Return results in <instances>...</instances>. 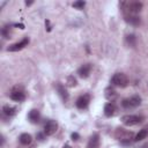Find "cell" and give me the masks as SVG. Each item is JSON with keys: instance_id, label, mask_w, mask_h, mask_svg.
I'll return each instance as SVG.
<instances>
[{"instance_id": "d6986e66", "label": "cell", "mask_w": 148, "mask_h": 148, "mask_svg": "<svg viewBox=\"0 0 148 148\" xmlns=\"http://www.w3.org/2000/svg\"><path fill=\"white\" fill-rule=\"evenodd\" d=\"M2 111H3V113H5L6 116H8V117H12V116H14V114L16 113V109H15L14 106H9V105H5V106L2 108Z\"/></svg>"}, {"instance_id": "e0dca14e", "label": "cell", "mask_w": 148, "mask_h": 148, "mask_svg": "<svg viewBox=\"0 0 148 148\" xmlns=\"http://www.w3.org/2000/svg\"><path fill=\"white\" fill-rule=\"evenodd\" d=\"M147 135H148V130H147V128H142V130H140V131H139V133L135 135L134 141H141V140L146 139V138H147Z\"/></svg>"}, {"instance_id": "7c38bea8", "label": "cell", "mask_w": 148, "mask_h": 148, "mask_svg": "<svg viewBox=\"0 0 148 148\" xmlns=\"http://www.w3.org/2000/svg\"><path fill=\"white\" fill-rule=\"evenodd\" d=\"M116 111H117V109H116V105L113 103L110 102V103H106L104 105V114L106 117H112L116 113Z\"/></svg>"}, {"instance_id": "d4e9b609", "label": "cell", "mask_w": 148, "mask_h": 148, "mask_svg": "<svg viewBox=\"0 0 148 148\" xmlns=\"http://www.w3.org/2000/svg\"><path fill=\"white\" fill-rule=\"evenodd\" d=\"M31 3H32V1H29V2H28V1H27V2H25V5H27V6H30V5H31Z\"/></svg>"}, {"instance_id": "7402d4cb", "label": "cell", "mask_w": 148, "mask_h": 148, "mask_svg": "<svg viewBox=\"0 0 148 148\" xmlns=\"http://www.w3.org/2000/svg\"><path fill=\"white\" fill-rule=\"evenodd\" d=\"M76 80L74 79V76H68V79H67V84L69 86V87H74V86H76Z\"/></svg>"}, {"instance_id": "6da1fadb", "label": "cell", "mask_w": 148, "mask_h": 148, "mask_svg": "<svg viewBox=\"0 0 148 148\" xmlns=\"http://www.w3.org/2000/svg\"><path fill=\"white\" fill-rule=\"evenodd\" d=\"M111 83L119 88H125L128 84V77L124 73H116L111 77Z\"/></svg>"}, {"instance_id": "ffe728a7", "label": "cell", "mask_w": 148, "mask_h": 148, "mask_svg": "<svg viewBox=\"0 0 148 148\" xmlns=\"http://www.w3.org/2000/svg\"><path fill=\"white\" fill-rule=\"evenodd\" d=\"M126 43H127V45L128 46H131V47H135V45H136V37L134 36V35H127L126 36Z\"/></svg>"}, {"instance_id": "5bb4252c", "label": "cell", "mask_w": 148, "mask_h": 148, "mask_svg": "<svg viewBox=\"0 0 148 148\" xmlns=\"http://www.w3.org/2000/svg\"><path fill=\"white\" fill-rule=\"evenodd\" d=\"M28 118H29V120H30L32 124H37V123L39 121V119H40V113H39L38 110L34 109V110H31V111L29 112Z\"/></svg>"}, {"instance_id": "9c48e42d", "label": "cell", "mask_w": 148, "mask_h": 148, "mask_svg": "<svg viewBox=\"0 0 148 148\" xmlns=\"http://www.w3.org/2000/svg\"><path fill=\"white\" fill-rule=\"evenodd\" d=\"M28 44H29V38H28V37H25V38H23L21 42H17V43H15V44L10 45V46L8 47V51H10V52L20 51V50H22L23 47H25Z\"/></svg>"}, {"instance_id": "277c9868", "label": "cell", "mask_w": 148, "mask_h": 148, "mask_svg": "<svg viewBox=\"0 0 148 148\" xmlns=\"http://www.w3.org/2000/svg\"><path fill=\"white\" fill-rule=\"evenodd\" d=\"M142 2L139 1H131L128 3H126V12L128 13V15H136L141 12L142 9Z\"/></svg>"}, {"instance_id": "3957f363", "label": "cell", "mask_w": 148, "mask_h": 148, "mask_svg": "<svg viewBox=\"0 0 148 148\" xmlns=\"http://www.w3.org/2000/svg\"><path fill=\"white\" fill-rule=\"evenodd\" d=\"M143 120V118L141 116H138V114H125L121 117V121L124 125L126 126H134V125H138L140 124L141 121Z\"/></svg>"}, {"instance_id": "ba28073f", "label": "cell", "mask_w": 148, "mask_h": 148, "mask_svg": "<svg viewBox=\"0 0 148 148\" xmlns=\"http://www.w3.org/2000/svg\"><path fill=\"white\" fill-rule=\"evenodd\" d=\"M10 98L13 101H15V102H22L25 98V94L21 88L15 87L10 92Z\"/></svg>"}, {"instance_id": "9a60e30c", "label": "cell", "mask_w": 148, "mask_h": 148, "mask_svg": "<svg viewBox=\"0 0 148 148\" xmlns=\"http://www.w3.org/2000/svg\"><path fill=\"white\" fill-rule=\"evenodd\" d=\"M125 21H126L127 23L132 24V25H139L140 22H141L140 17L136 16V15H126V16H125Z\"/></svg>"}, {"instance_id": "ac0fdd59", "label": "cell", "mask_w": 148, "mask_h": 148, "mask_svg": "<svg viewBox=\"0 0 148 148\" xmlns=\"http://www.w3.org/2000/svg\"><path fill=\"white\" fill-rule=\"evenodd\" d=\"M105 97L109 99V101H113L116 97H117V92H116V90H113L112 88H106L105 89Z\"/></svg>"}, {"instance_id": "603a6c76", "label": "cell", "mask_w": 148, "mask_h": 148, "mask_svg": "<svg viewBox=\"0 0 148 148\" xmlns=\"http://www.w3.org/2000/svg\"><path fill=\"white\" fill-rule=\"evenodd\" d=\"M72 139H73V140H77V139H79V134H77V133H73V134H72Z\"/></svg>"}, {"instance_id": "4fadbf2b", "label": "cell", "mask_w": 148, "mask_h": 148, "mask_svg": "<svg viewBox=\"0 0 148 148\" xmlns=\"http://www.w3.org/2000/svg\"><path fill=\"white\" fill-rule=\"evenodd\" d=\"M56 87H57V90H58V92H59V95H60L61 99H62L64 102H66V101L68 99L69 95H68L67 90L65 89V87H64L61 83H57V84H56Z\"/></svg>"}, {"instance_id": "8992f818", "label": "cell", "mask_w": 148, "mask_h": 148, "mask_svg": "<svg viewBox=\"0 0 148 148\" xmlns=\"http://www.w3.org/2000/svg\"><path fill=\"white\" fill-rule=\"evenodd\" d=\"M58 130V123L56 120H49L44 125V133L46 135H53Z\"/></svg>"}, {"instance_id": "5b68a950", "label": "cell", "mask_w": 148, "mask_h": 148, "mask_svg": "<svg viewBox=\"0 0 148 148\" xmlns=\"http://www.w3.org/2000/svg\"><path fill=\"white\" fill-rule=\"evenodd\" d=\"M132 135H133L132 132L124 131L123 128H118L117 132H116V136H117L118 140H120V142H123V143H130V142H131V139H132Z\"/></svg>"}, {"instance_id": "44dd1931", "label": "cell", "mask_w": 148, "mask_h": 148, "mask_svg": "<svg viewBox=\"0 0 148 148\" xmlns=\"http://www.w3.org/2000/svg\"><path fill=\"white\" fill-rule=\"evenodd\" d=\"M86 6V2L84 1H76L73 3V7L74 8H77V9H83V7Z\"/></svg>"}, {"instance_id": "52a82bcc", "label": "cell", "mask_w": 148, "mask_h": 148, "mask_svg": "<svg viewBox=\"0 0 148 148\" xmlns=\"http://www.w3.org/2000/svg\"><path fill=\"white\" fill-rule=\"evenodd\" d=\"M89 102H90V96H89L88 94H84V95H81V96L76 99L75 105H76L77 109L83 110V109H86V108L89 105Z\"/></svg>"}, {"instance_id": "2e32d148", "label": "cell", "mask_w": 148, "mask_h": 148, "mask_svg": "<svg viewBox=\"0 0 148 148\" xmlns=\"http://www.w3.org/2000/svg\"><path fill=\"white\" fill-rule=\"evenodd\" d=\"M18 140H20V142H21L23 146H28V145L31 143L32 138H31V135H30L29 133H22V134L20 135Z\"/></svg>"}, {"instance_id": "7a4b0ae2", "label": "cell", "mask_w": 148, "mask_h": 148, "mask_svg": "<svg viewBox=\"0 0 148 148\" xmlns=\"http://www.w3.org/2000/svg\"><path fill=\"white\" fill-rule=\"evenodd\" d=\"M140 104H141V97L138 96V95H134V96H131L128 98H125L121 102V106L125 108V109H133V108L139 106Z\"/></svg>"}, {"instance_id": "30bf717a", "label": "cell", "mask_w": 148, "mask_h": 148, "mask_svg": "<svg viewBox=\"0 0 148 148\" xmlns=\"http://www.w3.org/2000/svg\"><path fill=\"white\" fill-rule=\"evenodd\" d=\"M99 143H101V138H99V134L98 133H94L88 143H87V148H99Z\"/></svg>"}, {"instance_id": "cb8c5ba5", "label": "cell", "mask_w": 148, "mask_h": 148, "mask_svg": "<svg viewBox=\"0 0 148 148\" xmlns=\"http://www.w3.org/2000/svg\"><path fill=\"white\" fill-rule=\"evenodd\" d=\"M62 148H72V147H71L68 143H66V145H64V147H62Z\"/></svg>"}, {"instance_id": "8fae6325", "label": "cell", "mask_w": 148, "mask_h": 148, "mask_svg": "<svg viewBox=\"0 0 148 148\" xmlns=\"http://www.w3.org/2000/svg\"><path fill=\"white\" fill-rule=\"evenodd\" d=\"M90 72H91V65H90V64H84V65H82V66L77 69V74H79V76L82 77V79L88 77V76L90 75Z\"/></svg>"}]
</instances>
